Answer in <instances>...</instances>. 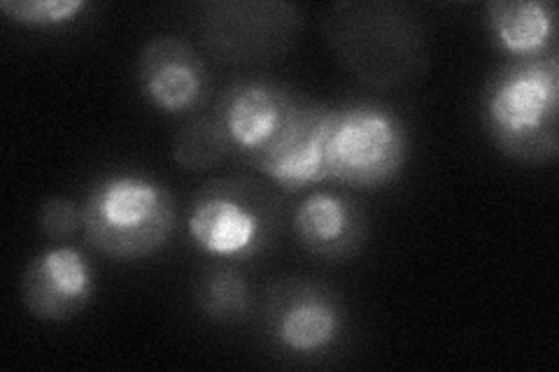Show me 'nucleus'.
<instances>
[{
  "instance_id": "nucleus-7",
  "label": "nucleus",
  "mask_w": 559,
  "mask_h": 372,
  "mask_svg": "<svg viewBox=\"0 0 559 372\" xmlns=\"http://www.w3.org/2000/svg\"><path fill=\"white\" fill-rule=\"evenodd\" d=\"M301 28V10L289 3H205L199 33L205 49L226 63L275 59Z\"/></svg>"
},
{
  "instance_id": "nucleus-11",
  "label": "nucleus",
  "mask_w": 559,
  "mask_h": 372,
  "mask_svg": "<svg viewBox=\"0 0 559 372\" xmlns=\"http://www.w3.org/2000/svg\"><path fill=\"white\" fill-rule=\"evenodd\" d=\"M299 96L269 80H238L224 88L215 117L242 161L264 149L283 129Z\"/></svg>"
},
{
  "instance_id": "nucleus-1",
  "label": "nucleus",
  "mask_w": 559,
  "mask_h": 372,
  "mask_svg": "<svg viewBox=\"0 0 559 372\" xmlns=\"http://www.w3.org/2000/svg\"><path fill=\"white\" fill-rule=\"evenodd\" d=\"M489 140L513 161L540 166L559 154V57L524 59L489 77L480 100Z\"/></svg>"
},
{
  "instance_id": "nucleus-13",
  "label": "nucleus",
  "mask_w": 559,
  "mask_h": 372,
  "mask_svg": "<svg viewBox=\"0 0 559 372\" xmlns=\"http://www.w3.org/2000/svg\"><path fill=\"white\" fill-rule=\"evenodd\" d=\"M485 24L495 45L515 61L557 51L555 5L548 0H495L485 8Z\"/></svg>"
},
{
  "instance_id": "nucleus-16",
  "label": "nucleus",
  "mask_w": 559,
  "mask_h": 372,
  "mask_svg": "<svg viewBox=\"0 0 559 372\" xmlns=\"http://www.w3.org/2000/svg\"><path fill=\"white\" fill-rule=\"evenodd\" d=\"M0 10L28 28H57L80 20L90 5L84 0H3Z\"/></svg>"
},
{
  "instance_id": "nucleus-12",
  "label": "nucleus",
  "mask_w": 559,
  "mask_h": 372,
  "mask_svg": "<svg viewBox=\"0 0 559 372\" xmlns=\"http://www.w3.org/2000/svg\"><path fill=\"white\" fill-rule=\"evenodd\" d=\"M294 233L308 254L322 261H345L361 252L369 219L364 207L345 193L320 189L296 205Z\"/></svg>"
},
{
  "instance_id": "nucleus-17",
  "label": "nucleus",
  "mask_w": 559,
  "mask_h": 372,
  "mask_svg": "<svg viewBox=\"0 0 559 372\" xmlns=\"http://www.w3.org/2000/svg\"><path fill=\"white\" fill-rule=\"evenodd\" d=\"M82 205L63 196L47 199L38 209V228L45 238L55 242H66L73 238L78 230H82Z\"/></svg>"
},
{
  "instance_id": "nucleus-6",
  "label": "nucleus",
  "mask_w": 559,
  "mask_h": 372,
  "mask_svg": "<svg viewBox=\"0 0 559 372\" xmlns=\"http://www.w3.org/2000/svg\"><path fill=\"white\" fill-rule=\"evenodd\" d=\"M264 326L271 345L294 359L334 351L345 335L341 298L318 281L287 277L266 289Z\"/></svg>"
},
{
  "instance_id": "nucleus-14",
  "label": "nucleus",
  "mask_w": 559,
  "mask_h": 372,
  "mask_svg": "<svg viewBox=\"0 0 559 372\" xmlns=\"http://www.w3.org/2000/svg\"><path fill=\"white\" fill-rule=\"evenodd\" d=\"M194 303L207 322L229 326L252 314L254 293L236 265L217 263L199 277Z\"/></svg>"
},
{
  "instance_id": "nucleus-3",
  "label": "nucleus",
  "mask_w": 559,
  "mask_h": 372,
  "mask_svg": "<svg viewBox=\"0 0 559 372\" xmlns=\"http://www.w3.org/2000/svg\"><path fill=\"white\" fill-rule=\"evenodd\" d=\"M324 33L338 61L369 86L408 82L427 63L423 26L394 3H338L326 14Z\"/></svg>"
},
{
  "instance_id": "nucleus-10",
  "label": "nucleus",
  "mask_w": 559,
  "mask_h": 372,
  "mask_svg": "<svg viewBox=\"0 0 559 372\" xmlns=\"http://www.w3.org/2000/svg\"><path fill=\"white\" fill-rule=\"evenodd\" d=\"M138 84L152 108L178 117L205 100L210 75L194 45L178 35H159L140 51Z\"/></svg>"
},
{
  "instance_id": "nucleus-2",
  "label": "nucleus",
  "mask_w": 559,
  "mask_h": 372,
  "mask_svg": "<svg viewBox=\"0 0 559 372\" xmlns=\"http://www.w3.org/2000/svg\"><path fill=\"white\" fill-rule=\"evenodd\" d=\"M82 233L94 250L115 261L152 256L170 240L178 209L170 191L133 170L103 175L82 203Z\"/></svg>"
},
{
  "instance_id": "nucleus-4",
  "label": "nucleus",
  "mask_w": 559,
  "mask_h": 372,
  "mask_svg": "<svg viewBox=\"0 0 559 372\" xmlns=\"http://www.w3.org/2000/svg\"><path fill=\"white\" fill-rule=\"evenodd\" d=\"M280 221L283 203L269 184L250 177H219L191 199L187 233L203 256L236 265L266 254Z\"/></svg>"
},
{
  "instance_id": "nucleus-9",
  "label": "nucleus",
  "mask_w": 559,
  "mask_h": 372,
  "mask_svg": "<svg viewBox=\"0 0 559 372\" xmlns=\"http://www.w3.org/2000/svg\"><path fill=\"white\" fill-rule=\"evenodd\" d=\"M96 275L78 247L57 244L35 254L22 277V300L38 322L61 324L94 300Z\"/></svg>"
},
{
  "instance_id": "nucleus-5",
  "label": "nucleus",
  "mask_w": 559,
  "mask_h": 372,
  "mask_svg": "<svg viewBox=\"0 0 559 372\" xmlns=\"http://www.w3.org/2000/svg\"><path fill=\"white\" fill-rule=\"evenodd\" d=\"M408 158V129L378 103L334 108L324 143L326 182L376 191L394 182Z\"/></svg>"
},
{
  "instance_id": "nucleus-15",
  "label": "nucleus",
  "mask_w": 559,
  "mask_h": 372,
  "mask_svg": "<svg viewBox=\"0 0 559 372\" xmlns=\"http://www.w3.org/2000/svg\"><path fill=\"white\" fill-rule=\"evenodd\" d=\"M234 152L215 115L191 119L173 140V158L182 170L205 172L217 168Z\"/></svg>"
},
{
  "instance_id": "nucleus-8",
  "label": "nucleus",
  "mask_w": 559,
  "mask_h": 372,
  "mask_svg": "<svg viewBox=\"0 0 559 372\" xmlns=\"http://www.w3.org/2000/svg\"><path fill=\"white\" fill-rule=\"evenodd\" d=\"M331 115H334V108L299 98L283 129L245 164H250L254 170L266 175L275 187L289 193L326 182L324 143Z\"/></svg>"
}]
</instances>
